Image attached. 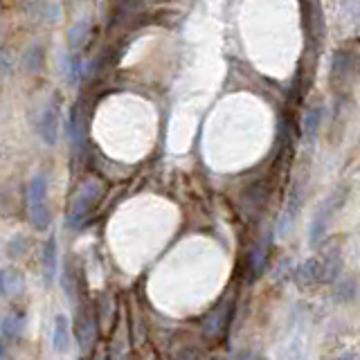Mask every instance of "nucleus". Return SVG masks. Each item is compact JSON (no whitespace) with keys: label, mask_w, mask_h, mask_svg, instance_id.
I'll return each mask as SVG.
<instances>
[{"label":"nucleus","mask_w":360,"mask_h":360,"mask_svg":"<svg viewBox=\"0 0 360 360\" xmlns=\"http://www.w3.org/2000/svg\"><path fill=\"white\" fill-rule=\"evenodd\" d=\"M25 291V277L19 268H3L0 270V295L7 300H14Z\"/></svg>","instance_id":"obj_5"},{"label":"nucleus","mask_w":360,"mask_h":360,"mask_svg":"<svg viewBox=\"0 0 360 360\" xmlns=\"http://www.w3.org/2000/svg\"><path fill=\"white\" fill-rule=\"evenodd\" d=\"M88 36H91V23H88V21H79L77 25H72L70 32H68L70 50H79V47L88 41Z\"/></svg>","instance_id":"obj_12"},{"label":"nucleus","mask_w":360,"mask_h":360,"mask_svg":"<svg viewBox=\"0 0 360 360\" xmlns=\"http://www.w3.org/2000/svg\"><path fill=\"white\" fill-rule=\"evenodd\" d=\"M342 21L351 27H360V0H342L340 3Z\"/></svg>","instance_id":"obj_14"},{"label":"nucleus","mask_w":360,"mask_h":360,"mask_svg":"<svg viewBox=\"0 0 360 360\" xmlns=\"http://www.w3.org/2000/svg\"><path fill=\"white\" fill-rule=\"evenodd\" d=\"M70 138L75 149L82 154L86 147V124H84V113L79 106L72 108V115H70Z\"/></svg>","instance_id":"obj_10"},{"label":"nucleus","mask_w":360,"mask_h":360,"mask_svg":"<svg viewBox=\"0 0 360 360\" xmlns=\"http://www.w3.org/2000/svg\"><path fill=\"white\" fill-rule=\"evenodd\" d=\"M27 216H29V223L38 232H43V230L50 228L52 212H50V205H47V178L43 173H36L34 178L29 180V187H27Z\"/></svg>","instance_id":"obj_2"},{"label":"nucleus","mask_w":360,"mask_h":360,"mask_svg":"<svg viewBox=\"0 0 360 360\" xmlns=\"http://www.w3.org/2000/svg\"><path fill=\"white\" fill-rule=\"evenodd\" d=\"M57 263H59V245H57V239L50 237L43 248V277L47 286L57 277Z\"/></svg>","instance_id":"obj_8"},{"label":"nucleus","mask_w":360,"mask_h":360,"mask_svg":"<svg viewBox=\"0 0 360 360\" xmlns=\"http://www.w3.org/2000/svg\"><path fill=\"white\" fill-rule=\"evenodd\" d=\"M266 261H268V237H263V241H259L257 250L252 254V275H261Z\"/></svg>","instance_id":"obj_16"},{"label":"nucleus","mask_w":360,"mask_h":360,"mask_svg":"<svg viewBox=\"0 0 360 360\" xmlns=\"http://www.w3.org/2000/svg\"><path fill=\"white\" fill-rule=\"evenodd\" d=\"M66 75H68V82L70 84H79V79L84 77V63L82 57L77 52H72L68 61H66Z\"/></svg>","instance_id":"obj_15"},{"label":"nucleus","mask_w":360,"mask_h":360,"mask_svg":"<svg viewBox=\"0 0 360 360\" xmlns=\"http://www.w3.org/2000/svg\"><path fill=\"white\" fill-rule=\"evenodd\" d=\"M340 198H331V201H326L322 210L317 212L315 216V221H313V226H311V243H320L324 239V232H326V226H329V219H331V214L333 210L338 207L340 203Z\"/></svg>","instance_id":"obj_6"},{"label":"nucleus","mask_w":360,"mask_h":360,"mask_svg":"<svg viewBox=\"0 0 360 360\" xmlns=\"http://www.w3.org/2000/svg\"><path fill=\"white\" fill-rule=\"evenodd\" d=\"M104 196V185L99 180H86L79 185V189L75 191L70 201V212H68V226L72 230H79L86 223V219L91 216V212L95 210V205L101 201Z\"/></svg>","instance_id":"obj_1"},{"label":"nucleus","mask_w":360,"mask_h":360,"mask_svg":"<svg viewBox=\"0 0 360 360\" xmlns=\"http://www.w3.org/2000/svg\"><path fill=\"white\" fill-rule=\"evenodd\" d=\"M79 326H82V329H79V340H82V345H84V349H88L91 347V342H93V322L91 320H82V322H79Z\"/></svg>","instance_id":"obj_18"},{"label":"nucleus","mask_w":360,"mask_h":360,"mask_svg":"<svg viewBox=\"0 0 360 360\" xmlns=\"http://www.w3.org/2000/svg\"><path fill=\"white\" fill-rule=\"evenodd\" d=\"M295 282H298L302 288H311V286L322 282V266H320V259L304 261L298 268V273H295Z\"/></svg>","instance_id":"obj_7"},{"label":"nucleus","mask_w":360,"mask_h":360,"mask_svg":"<svg viewBox=\"0 0 360 360\" xmlns=\"http://www.w3.org/2000/svg\"><path fill=\"white\" fill-rule=\"evenodd\" d=\"M23 329H25V315L19 313V311L10 313L0 324V333H3L5 340H16L23 333Z\"/></svg>","instance_id":"obj_11"},{"label":"nucleus","mask_w":360,"mask_h":360,"mask_svg":"<svg viewBox=\"0 0 360 360\" xmlns=\"http://www.w3.org/2000/svg\"><path fill=\"white\" fill-rule=\"evenodd\" d=\"M320 266H322V282H333V279L338 277L340 268H342L340 254L338 252L326 254L324 259H320Z\"/></svg>","instance_id":"obj_13"},{"label":"nucleus","mask_w":360,"mask_h":360,"mask_svg":"<svg viewBox=\"0 0 360 360\" xmlns=\"http://www.w3.org/2000/svg\"><path fill=\"white\" fill-rule=\"evenodd\" d=\"M320 117H322V113H320V108H313V110H311V113L307 115V119H304V131H307L309 138H313V135L317 133Z\"/></svg>","instance_id":"obj_17"},{"label":"nucleus","mask_w":360,"mask_h":360,"mask_svg":"<svg viewBox=\"0 0 360 360\" xmlns=\"http://www.w3.org/2000/svg\"><path fill=\"white\" fill-rule=\"evenodd\" d=\"M38 135L43 138L45 144H57V138H59V99H50L47 101V106L41 110V115H38Z\"/></svg>","instance_id":"obj_4"},{"label":"nucleus","mask_w":360,"mask_h":360,"mask_svg":"<svg viewBox=\"0 0 360 360\" xmlns=\"http://www.w3.org/2000/svg\"><path fill=\"white\" fill-rule=\"evenodd\" d=\"M52 347L59 354H66L70 347V326H68V317L59 313L54 317V329H52Z\"/></svg>","instance_id":"obj_9"},{"label":"nucleus","mask_w":360,"mask_h":360,"mask_svg":"<svg viewBox=\"0 0 360 360\" xmlns=\"http://www.w3.org/2000/svg\"><path fill=\"white\" fill-rule=\"evenodd\" d=\"M358 66H360L358 54L354 50H349V47H340V50L333 54V61H331V82L347 84V79L356 75Z\"/></svg>","instance_id":"obj_3"}]
</instances>
